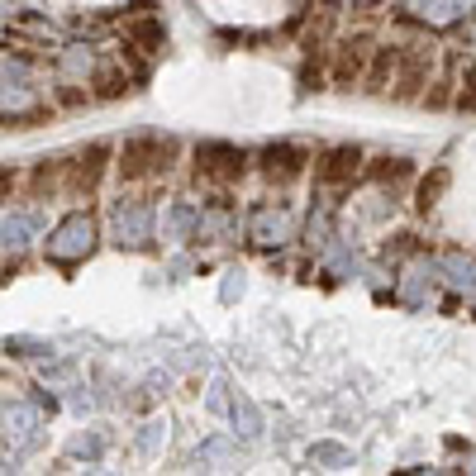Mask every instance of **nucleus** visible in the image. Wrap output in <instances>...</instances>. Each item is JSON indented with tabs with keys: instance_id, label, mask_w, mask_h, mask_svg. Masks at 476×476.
<instances>
[{
	"instance_id": "9",
	"label": "nucleus",
	"mask_w": 476,
	"mask_h": 476,
	"mask_svg": "<svg viewBox=\"0 0 476 476\" xmlns=\"http://www.w3.org/2000/svg\"><path fill=\"white\" fill-rule=\"evenodd\" d=\"M367 57H371L367 38H348V44H339V53H334V86L353 91L358 81H367Z\"/></svg>"
},
{
	"instance_id": "19",
	"label": "nucleus",
	"mask_w": 476,
	"mask_h": 476,
	"mask_svg": "<svg viewBox=\"0 0 476 476\" xmlns=\"http://www.w3.org/2000/svg\"><path fill=\"white\" fill-rule=\"evenodd\" d=\"M448 181H452V172L448 167H433L424 181H420V191H415V205H420V210L429 215L433 210V205H439L443 200V191H448Z\"/></svg>"
},
{
	"instance_id": "36",
	"label": "nucleus",
	"mask_w": 476,
	"mask_h": 476,
	"mask_svg": "<svg viewBox=\"0 0 476 476\" xmlns=\"http://www.w3.org/2000/svg\"><path fill=\"white\" fill-rule=\"evenodd\" d=\"M334 5H348V0H334Z\"/></svg>"
},
{
	"instance_id": "4",
	"label": "nucleus",
	"mask_w": 476,
	"mask_h": 476,
	"mask_svg": "<svg viewBox=\"0 0 476 476\" xmlns=\"http://www.w3.org/2000/svg\"><path fill=\"white\" fill-rule=\"evenodd\" d=\"M248 172V157L234 148V143H200L196 148V177L215 181V186H234Z\"/></svg>"
},
{
	"instance_id": "26",
	"label": "nucleus",
	"mask_w": 476,
	"mask_h": 476,
	"mask_svg": "<svg viewBox=\"0 0 476 476\" xmlns=\"http://www.w3.org/2000/svg\"><path fill=\"white\" fill-rule=\"evenodd\" d=\"M67 452H72V458H86V462H96L100 452H106V443H100L96 433H81V439H72V448H67Z\"/></svg>"
},
{
	"instance_id": "3",
	"label": "nucleus",
	"mask_w": 476,
	"mask_h": 476,
	"mask_svg": "<svg viewBox=\"0 0 476 476\" xmlns=\"http://www.w3.org/2000/svg\"><path fill=\"white\" fill-rule=\"evenodd\" d=\"M106 167H110V148L106 143H86L72 162H62V186H67V196L86 200L100 191V181H106Z\"/></svg>"
},
{
	"instance_id": "14",
	"label": "nucleus",
	"mask_w": 476,
	"mask_h": 476,
	"mask_svg": "<svg viewBox=\"0 0 476 476\" xmlns=\"http://www.w3.org/2000/svg\"><path fill=\"white\" fill-rule=\"evenodd\" d=\"M124 38H129L134 48H143V53H162V48H167V29H162L157 15H134L129 25H124Z\"/></svg>"
},
{
	"instance_id": "29",
	"label": "nucleus",
	"mask_w": 476,
	"mask_h": 476,
	"mask_svg": "<svg viewBox=\"0 0 476 476\" xmlns=\"http://www.w3.org/2000/svg\"><path fill=\"white\" fill-rule=\"evenodd\" d=\"M458 106H462V110H476V62H471L467 76H462V96H458Z\"/></svg>"
},
{
	"instance_id": "18",
	"label": "nucleus",
	"mask_w": 476,
	"mask_h": 476,
	"mask_svg": "<svg viewBox=\"0 0 476 476\" xmlns=\"http://www.w3.org/2000/svg\"><path fill=\"white\" fill-rule=\"evenodd\" d=\"M396 67H400V53L396 48H377V57H371V67H367V86L386 91L390 81H396Z\"/></svg>"
},
{
	"instance_id": "30",
	"label": "nucleus",
	"mask_w": 476,
	"mask_h": 476,
	"mask_svg": "<svg viewBox=\"0 0 476 476\" xmlns=\"http://www.w3.org/2000/svg\"><path fill=\"white\" fill-rule=\"evenodd\" d=\"M448 5H452V0H420V15H424V19H448V15H452Z\"/></svg>"
},
{
	"instance_id": "10",
	"label": "nucleus",
	"mask_w": 476,
	"mask_h": 476,
	"mask_svg": "<svg viewBox=\"0 0 476 476\" xmlns=\"http://www.w3.org/2000/svg\"><path fill=\"white\" fill-rule=\"evenodd\" d=\"M0 110L15 115V119H19V129H29V119L44 115V106H38L34 86H25L19 76H5V72H0Z\"/></svg>"
},
{
	"instance_id": "35",
	"label": "nucleus",
	"mask_w": 476,
	"mask_h": 476,
	"mask_svg": "<svg viewBox=\"0 0 476 476\" xmlns=\"http://www.w3.org/2000/svg\"><path fill=\"white\" fill-rule=\"evenodd\" d=\"M15 10V0H0V15H10Z\"/></svg>"
},
{
	"instance_id": "21",
	"label": "nucleus",
	"mask_w": 476,
	"mask_h": 476,
	"mask_svg": "<svg viewBox=\"0 0 476 476\" xmlns=\"http://www.w3.org/2000/svg\"><path fill=\"white\" fill-rule=\"evenodd\" d=\"M443 272H448V281L458 286V291H476V267H471L467 258L448 253V258H443Z\"/></svg>"
},
{
	"instance_id": "20",
	"label": "nucleus",
	"mask_w": 476,
	"mask_h": 476,
	"mask_svg": "<svg viewBox=\"0 0 476 476\" xmlns=\"http://www.w3.org/2000/svg\"><path fill=\"white\" fill-rule=\"evenodd\" d=\"M229 415H234V424L248 433V439H262V415H258V405L248 400V396H234L229 400Z\"/></svg>"
},
{
	"instance_id": "8",
	"label": "nucleus",
	"mask_w": 476,
	"mask_h": 476,
	"mask_svg": "<svg viewBox=\"0 0 476 476\" xmlns=\"http://www.w3.org/2000/svg\"><path fill=\"white\" fill-rule=\"evenodd\" d=\"M291 215L281 210V205H258L253 215H248V238H253L258 248H281L286 238H291Z\"/></svg>"
},
{
	"instance_id": "16",
	"label": "nucleus",
	"mask_w": 476,
	"mask_h": 476,
	"mask_svg": "<svg viewBox=\"0 0 476 476\" xmlns=\"http://www.w3.org/2000/svg\"><path fill=\"white\" fill-rule=\"evenodd\" d=\"M429 62H433V48H415L405 57V67H400V81H396V96H420L424 86V76H429Z\"/></svg>"
},
{
	"instance_id": "24",
	"label": "nucleus",
	"mask_w": 476,
	"mask_h": 476,
	"mask_svg": "<svg viewBox=\"0 0 476 476\" xmlns=\"http://www.w3.org/2000/svg\"><path fill=\"white\" fill-rule=\"evenodd\" d=\"M57 172H62V162H38V167H34V177H29V186H34V196H48L53 191V186H57Z\"/></svg>"
},
{
	"instance_id": "7",
	"label": "nucleus",
	"mask_w": 476,
	"mask_h": 476,
	"mask_svg": "<svg viewBox=\"0 0 476 476\" xmlns=\"http://www.w3.org/2000/svg\"><path fill=\"white\" fill-rule=\"evenodd\" d=\"M358 172H362V148L358 143H339V148H329L315 162V181L319 186H348Z\"/></svg>"
},
{
	"instance_id": "17",
	"label": "nucleus",
	"mask_w": 476,
	"mask_h": 476,
	"mask_svg": "<svg viewBox=\"0 0 476 476\" xmlns=\"http://www.w3.org/2000/svg\"><path fill=\"white\" fill-rule=\"evenodd\" d=\"M429 291H433V267L429 262H410V272L400 281V300L405 305H424Z\"/></svg>"
},
{
	"instance_id": "6",
	"label": "nucleus",
	"mask_w": 476,
	"mask_h": 476,
	"mask_svg": "<svg viewBox=\"0 0 476 476\" xmlns=\"http://www.w3.org/2000/svg\"><path fill=\"white\" fill-rule=\"evenodd\" d=\"M110 224H115L119 248H148V238H153V210L143 200H115Z\"/></svg>"
},
{
	"instance_id": "28",
	"label": "nucleus",
	"mask_w": 476,
	"mask_h": 476,
	"mask_svg": "<svg viewBox=\"0 0 476 476\" xmlns=\"http://www.w3.org/2000/svg\"><path fill=\"white\" fill-rule=\"evenodd\" d=\"M229 458H234V448L224 443V439H210V443L200 448V462H215V467H224V462H229Z\"/></svg>"
},
{
	"instance_id": "25",
	"label": "nucleus",
	"mask_w": 476,
	"mask_h": 476,
	"mask_svg": "<svg viewBox=\"0 0 476 476\" xmlns=\"http://www.w3.org/2000/svg\"><path fill=\"white\" fill-rule=\"evenodd\" d=\"M124 86H129V81H124V72L106 67V72L96 76V100H115V96H124Z\"/></svg>"
},
{
	"instance_id": "12",
	"label": "nucleus",
	"mask_w": 476,
	"mask_h": 476,
	"mask_svg": "<svg viewBox=\"0 0 476 476\" xmlns=\"http://www.w3.org/2000/svg\"><path fill=\"white\" fill-rule=\"evenodd\" d=\"M38 424H44V410H38V405H10L5 410V439L15 448H34Z\"/></svg>"
},
{
	"instance_id": "5",
	"label": "nucleus",
	"mask_w": 476,
	"mask_h": 476,
	"mask_svg": "<svg viewBox=\"0 0 476 476\" xmlns=\"http://www.w3.org/2000/svg\"><path fill=\"white\" fill-rule=\"evenodd\" d=\"M305 162H309V153L296 148V143H272V148L258 153V172L267 177V186H281L286 191L291 181L305 177Z\"/></svg>"
},
{
	"instance_id": "13",
	"label": "nucleus",
	"mask_w": 476,
	"mask_h": 476,
	"mask_svg": "<svg viewBox=\"0 0 476 476\" xmlns=\"http://www.w3.org/2000/svg\"><path fill=\"white\" fill-rule=\"evenodd\" d=\"M34 229H38V215H25V210L0 215V248H5V253H25L34 243Z\"/></svg>"
},
{
	"instance_id": "15",
	"label": "nucleus",
	"mask_w": 476,
	"mask_h": 476,
	"mask_svg": "<svg viewBox=\"0 0 476 476\" xmlns=\"http://www.w3.org/2000/svg\"><path fill=\"white\" fill-rule=\"evenodd\" d=\"M91 72H96V53H91L86 44H67V48H62V57H57L62 86H72V81H81V86H86Z\"/></svg>"
},
{
	"instance_id": "22",
	"label": "nucleus",
	"mask_w": 476,
	"mask_h": 476,
	"mask_svg": "<svg viewBox=\"0 0 476 476\" xmlns=\"http://www.w3.org/2000/svg\"><path fill=\"white\" fill-rule=\"evenodd\" d=\"M405 177H410V162L405 157H381L377 167H371V181H377V186H400Z\"/></svg>"
},
{
	"instance_id": "37",
	"label": "nucleus",
	"mask_w": 476,
	"mask_h": 476,
	"mask_svg": "<svg viewBox=\"0 0 476 476\" xmlns=\"http://www.w3.org/2000/svg\"><path fill=\"white\" fill-rule=\"evenodd\" d=\"M371 5H377V0H371Z\"/></svg>"
},
{
	"instance_id": "27",
	"label": "nucleus",
	"mask_w": 476,
	"mask_h": 476,
	"mask_svg": "<svg viewBox=\"0 0 476 476\" xmlns=\"http://www.w3.org/2000/svg\"><path fill=\"white\" fill-rule=\"evenodd\" d=\"M243 286H248V281H243L238 267H234V272H224V281H219V300H224V305H234V300L243 296Z\"/></svg>"
},
{
	"instance_id": "11",
	"label": "nucleus",
	"mask_w": 476,
	"mask_h": 476,
	"mask_svg": "<svg viewBox=\"0 0 476 476\" xmlns=\"http://www.w3.org/2000/svg\"><path fill=\"white\" fill-rule=\"evenodd\" d=\"M196 229H200V205L196 200H172L167 210H162V238L186 243V238H196Z\"/></svg>"
},
{
	"instance_id": "1",
	"label": "nucleus",
	"mask_w": 476,
	"mask_h": 476,
	"mask_svg": "<svg viewBox=\"0 0 476 476\" xmlns=\"http://www.w3.org/2000/svg\"><path fill=\"white\" fill-rule=\"evenodd\" d=\"M96 243H100V229H96V219L91 215H62L53 224V234L44 238V258L53 267H76V262H86L96 253Z\"/></svg>"
},
{
	"instance_id": "32",
	"label": "nucleus",
	"mask_w": 476,
	"mask_h": 476,
	"mask_svg": "<svg viewBox=\"0 0 476 476\" xmlns=\"http://www.w3.org/2000/svg\"><path fill=\"white\" fill-rule=\"evenodd\" d=\"M15 181H19V177H15L10 167H0V205H5V200L15 196Z\"/></svg>"
},
{
	"instance_id": "34",
	"label": "nucleus",
	"mask_w": 476,
	"mask_h": 476,
	"mask_svg": "<svg viewBox=\"0 0 476 476\" xmlns=\"http://www.w3.org/2000/svg\"><path fill=\"white\" fill-rule=\"evenodd\" d=\"M452 5H458V10H476V0H452Z\"/></svg>"
},
{
	"instance_id": "31",
	"label": "nucleus",
	"mask_w": 476,
	"mask_h": 476,
	"mask_svg": "<svg viewBox=\"0 0 476 476\" xmlns=\"http://www.w3.org/2000/svg\"><path fill=\"white\" fill-rule=\"evenodd\" d=\"M315 462H343V448L339 443H315V452H309Z\"/></svg>"
},
{
	"instance_id": "33",
	"label": "nucleus",
	"mask_w": 476,
	"mask_h": 476,
	"mask_svg": "<svg viewBox=\"0 0 476 476\" xmlns=\"http://www.w3.org/2000/svg\"><path fill=\"white\" fill-rule=\"evenodd\" d=\"M224 390H229V386H224V381H215V390H210V410H229V400H224Z\"/></svg>"
},
{
	"instance_id": "2",
	"label": "nucleus",
	"mask_w": 476,
	"mask_h": 476,
	"mask_svg": "<svg viewBox=\"0 0 476 476\" xmlns=\"http://www.w3.org/2000/svg\"><path fill=\"white\" fill-rule=\"evenodd\" d=\"M172 162H177V138H162V134H134V138H124L115 172H119V181H143V177L167 172Z\"/></svg>"
},
{
	"instance_id": "23",
	"label": "nucleus",
	"mask_w": 476,
	"mask_h": 476,
	"mask_svg": "<svg viewBox=\"0 0 476 476\" xmlns=\"http://www.w3.org/2000/svg\"><path fill=\"white\" fill-rule=\"evenodd\" d=\"M162 443H167V420H148L143 433H138V452H143V458H153Z\"/></svg>"
}]
</instances>
